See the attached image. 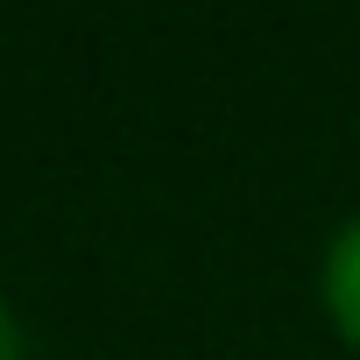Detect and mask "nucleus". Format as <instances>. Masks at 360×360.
Masks as SVG:
<instances>
[{"instance_id": "1", "label": "nucleus", "mask_w": 360, "mask_h": 360, "mask_svg": "<svg viewBox=\"0 0 360 360\" xmlns=\"http://www.w3.org/2000/svg\"><path fill=\"white\" fill-rule=\"evenodd\" d=\"M318 304H325V325L339 332V346L360 360V212L325 240V262H318Z\"/></svg>"}, {"instance_id": "2", "label": "nucleus", "mask_w": 360, "mask_h": 360, "mask_svg": "<svg viewBox=\"0 0 360 360\" xmlns=\"http://www.w3.org/2000/svg\"><path fill=\"white\" fill-rule=\"evenodd\" d=\"M0 360H29V339H22V318L8 297H0Z\"/></svg>"}]
</instances>
